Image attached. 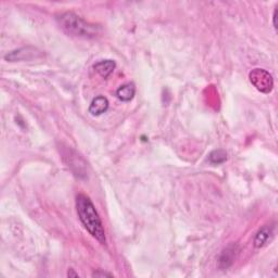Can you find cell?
Returning <instances> with one entry per match:
<instances>
[{"label": "cell", "instance_id": "6da1fadb", "mask_svg": "<svg viewBox=\"0 0 278 278\" xmlns=\"http://www.w3.org/2000/svg\"><path fill=\"white\" fill-rule=\"evenodd\" d=\"M76 210L82 224L86 230L98 240L101 244H106V232L99 214L92 200L85 194H80L76 198Z\"/></svg>", "mask_w": 278, "mask_h": 278}, {"label": "cell", "instance_id": "7a4b0ae2", "mask_svg": "<svg viewBox=\"0 0 278 278\" xmlns=\"http://www.w3.org/2000/svg\"><path fill=\"white\" fill-rule=\"evenodd\" d=\"M56 21H58L62 30L66 32L68 34L80 37V38H94L100 32V28L97 25L86 22L73 12H66V14L58 16Z\"/></svg>", "mask_w": 278, "mask_h": 278}, {"label": "cell", "instance_id": "3957f363", "mask_svg": "<svg viewBox=\"0 0 278 278\" xmlns=\"http://www.w3.org/2000/svg\"><path fill=\"white\" fill-rule=\"evenodd\" d=\"M250 82L258 92L270 94L274 88V80L272 74L263 68H256L250 73Z\"/></svg>", "mask_w": 278, "mask_h": 278}, {"label": "cell", "instance_id": "277c9868", "mask_svg": "<svg viewBox=\"0 0 278 278\" xmlns=\"http://www.w3.org/2000/svg\"><path fill=\"white\" fill-rule=\"evenodd\" d=\"M37 56H40V52L35 48H22L12 52L6 56V60L10 62H16V61H25V60H32L36 58Z\"/></svg>", "mask_w": 278, "mask_h": 278}, {"label": "cell", "instance_id": "5b68a950", "mask_svg": "<svg viewBox=\"0 0 278 278\" xmlns=\"http://www.w3.org/2000/svg\"><path fill=\"white\" fill-rule=\"evenodd\" d=\"M238 246L237 244H230L227 247L223 252L222 254H220V261H218V265L220 268L222 270H227L230 268L232 265L235 262L236 258L238 256Z\"/></svg>", "mask_w": 278, "mask_h": 278}, {"label": "cell", "instance_id": "8992f818", "mask_svg": "<svg viewBox=\"0 0 278 278\" xmlns=\"http://www.w3.org/2000/svg\"><path fill=\"white\" fill-rule=\"evenodd\" d=\"M274 225H265L258 232L254 238V247L256 249H261L265 247L270 242L272 238L274 236Z\"/></svg>", "mask_w": 278, "mask_h": 278}, {"label": "cell", "instance_id": "52a82bcc", "mask_svg": "<svg viewBox=\"0 0 278 278\" xmlns=\"http://www.w3.org/2000/svg\"><path fill=\"white\" fill-rule=\"evenodd\" d=\"M109 100L104 96L96 97L90 104V113L94 116H100L106 113L109 109Z\"/></svg>", "mask_w": 278, "mask_h": 278}, {"label": "cell", "instance_id": "ba28073f", "mask_svg": "<svg viewBox=\"0 0 278 278\" xmlns=\"http://www.w3.org/2000/svg\"><path fill=\"white\" fill-rule=\"evenodd\" d=\"M116 68V63L113 60H102L94 66V71H96L101 78H108L110 75L114 72Z\"/></svg>", "mask_w": 278, "mask_h": 278}, {"label": "cell", "instance_id": "9c48e42d", "mask_svg": "<svg viewBox=\"0 0 278 278\" xmlns=\"http://www.w3.org/2000/svg\"><path fill=\"white\" fill-rule=\"evenodd\" d=\"M136 87L132 83L125 84L121 86L116 92V97L123 102H130L135 97Z\"/></svg>", "mask_w": 278, "mask_h": 278}, {"label": "cell", "instance_id": "30bf717a", "mask_svg": "<svg viewBox=\"0 0 278 278\" xmlns=\"http://www.w3.org/2000/svg\"><path fill=\"white\" fill-rule=\"evenodd\" d=\"M208 160L212 164H222L227 160V154L224 150H214L211 154L208 156Z\"/></svg>", "mask_w": 278, "mask_h": 278}, {"label": "cell", "instance_id": "8fae6325", "mask_svg": "<svg viewBox=\"0 0 278 278\" xmlns=\"http://www.w3.org/2000/svg\"><path fill=\"white\" fill-rule=\"evenodd\" d=\"M94 277H112L113 275L110 274V273H106V272H101V270H98V272H94V273L92 274Z\"/></svg>", "mask_w": 278, "mask_h": 278}, {"label": "cell", "instance_id": "7c38bea8", "mask_svg": "<svg viewBox=\"0 0 278 278\" xmlns=\"http://www.w3.org/2000/svg\"><path fill=\"white\" fill-rule=\"evenodd\" d=\"M273 20H274V28H277V22H276V20H277V10H275V12H274Z\"/></svg>", "mask_w": 278, "mask_h": 278}, {"label": "cell", "instance_id": "4fadbf2b", "mask_svg": "<svg viewBox=\"0 0 278 278\" xmlns=\"http://www.w3.org/2000/svg\"><path fill=\"white\" fill-rule=\"evenodd\" d=\"M68 275L70 277H72V276H74V277H78V274L74 273V270H68Z\"/></svg>", "mask_w": 278, "mask_h": 278}]
</instances>
